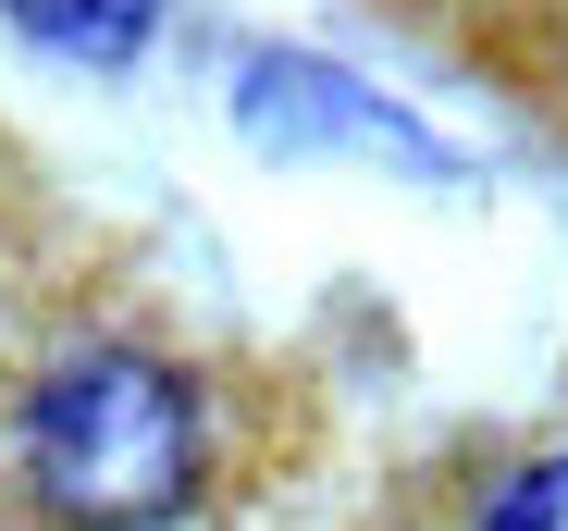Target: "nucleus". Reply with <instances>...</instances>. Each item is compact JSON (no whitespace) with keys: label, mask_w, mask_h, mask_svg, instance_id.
Returning a JSON list of instances; mask_svg holds the SVG:
<instances>
[{"label":"nucleus","mask_w":568,"mask_h":531,"mask_svg":"<svg viewBox=\"0 0 568 531\" xmlns=\"http://www.w3.org/2000/svg\"><path fill=\"white\" fill-rule=\"evenodd\" d=\"M26 494L50 531H161L199 494V396L161 359H62L26 396Z\"/></svg>","instance_id":"f257e3e1"},{"label":"nucleus","mask_w":568,"mask_h":531,"mask_svg":"<svg viewBox=\"0 0 568 531\" xmlns=\"http://www.w3.org/2000/svg\"><path fill=\"white\" fill-rule=\"evenodd\" d=\"M0 13H13L38 50H62V62H124L161 0H0Z\"/></svg>","instance_id":"f03ea898"},{"label":"nucleus","mask_w":568,"mask_h":531,"mask_svg":"<svg viewBox=\"0 0 568 531\" xmlns=\"http://www.w3.org/2000/svg\"><path fill=\"white\" fill-rule=\"evenodd\" d=\"M483 531H568V458H544V470H519L495 507H483Z\"/></svg>","instance_id":"7ed1b4c3"}]
</instances>
